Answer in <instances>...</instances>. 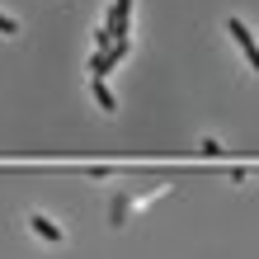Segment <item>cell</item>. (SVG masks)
Wrapping results in <instances>:
<instances>
[{
  "mask_svg": "<svg viewBox=\"0 0 259 259\" xmlns=\"http://www.w3.org/2000/svg\"><path fill=\"white\" fill-rule=\"evenodd\" d=\"M0 33H5V38H19V19L5 14V10H0Z\"/></svg>",
  "mask_w": 259,
  "mask_h": 259,
  "instance_id": "obj_6",
  "label": "cell"
},
{
  "mask_svg": "<svg viewBox=\"0 0 259 259\" xmlns=\"http://www.w3.org/2000/svg\"><path fill=\"white\" fill-rule=\"evenodd\" d=\"M226 33L236 38V48H240V57L250 62V71H259V38L245 28V19H236V14H231V19H226Z\"/></svg>",
  "mask_w": 259,
  "mask_h": 259,
  "instance_id": "obj_1",
  "label": "cell"
},
{
  "mask_svg": "<svg viewBox=\"0 0 259 259\" xmlns=\"http://www.w3.org/2000/svg\"><path fill=\"white\" fill-rule=\"evenodd\" d=\"M90 95H95V104H99L104 113H113V109H118V99H113V90L104 85V75H90Z\"/></svg>",
  "mask_w": 259,
  "mask_h": 259,
  "instance_id": "obj_4",
  "label": "cell"
},
{
  "mask_svg": "<svg viewBox=\"0 0 259 259\" xmlns=\"http://www.w3.org/2000/svg\"><path fill=\"white\" fill-rule=\"evenodd\" d=\"M28 231H33L38 240H48V245H62V240H66V231L52 217H42V212H28Z\"/></svg>",
  "mask_w": 259,
  "mask_h": 259,
  "instance_id": "obj_2",
  "label": "cell"
},
{
  "mask_svg": "<svg viewBox=\"0 0 259 259\" xmlns=\"http://www.w3.org/2000/svg\"><path fill=\"white\" fill-rule=\"evenodd\" d=\"M113 66H118L113 52H95V57H90V75H109Z\"/></svg>",
  "mask_w": 259,
  "mask_h": 259,
  "instance_id": "obj_5",
  "label": "cell"
},
{
  "mask_svg": "<svg viewBox=\"0 0 259 259\" xmlns=\"http://www.w3.org/2000/svg\"><path fill=\"white\" fill-rule=\"evenodd\" d=\"M203 156H222V142H217V137H203Z\"/></svg>",
  "mask_w": 259,
  "mask_h": 259,
  "instance_id": "obj_8",
  "label": "cell"
},
{
  "mask_svg": "<svg viewBox=\"0 0 259 259\" xmlns=\"http://www.w3.org/2000/svg\"><path fill=\"white\" fill-rule=\"evenodd\" d=\"M95 52H109V28H95Z\"/></svg>",
  "mask_w": 259,
  "mask_h": 259,
  "instance_id": "obj_7",
  "label": "cell"
},
{
  "mask_svg": "<svg viewBox=\"0 0 259 259\" xmlns=\"http://www.w3.org/2000/svg\"><path fill=\"white\" fill-rule=\"evenodd\" d=\"M132 5H137V0H113V10H109V24H104V28L113 33V38H127V19H132Z\"/></svg>",
  "mask_w": 259,
  "mask_h": 259,
  "instance_id": "obj_3",
  "label": "cell"
}]
</instances>
